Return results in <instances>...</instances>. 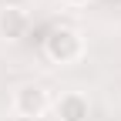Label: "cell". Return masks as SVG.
<instances>
[{"mask_svg": "<svg viewBox=\"0 0 121 121\" xmlns=\"http://www.w3.org/2000/svg\"><path fill=\"white\" fill-rule=\"evenodd\" d=\"M54 111L60 121H87V98L78 94V91H67V94H60Z\"/></svg>", "mask_w": 121, "mask_h": 121, "instance_id": "obj_3", "label": "cell"}, {"mask_svg": "<svg viewBox=\"0 0 121 121\" xmlns=\"http://www.w3.org/2000/svg\"><path fill=\"white\" fill-rule=\"evenodd\" d=\"M24 30H27V13L20 7H4V10H0V37L20 40Z\"/></svg>", "mask_w": 121, "mask_h": 121, "instance_id": "obj_4", "label": "cell"}, {"mask_svg": "<svg viewBox=\"0 0 121 121\" xmlns=\"http://www.w3.org/2000/svg\"><path fill=\"white\" fill-rule=\"evenodd\" d=\"M44 54H47L54 64H71V60L81 57V37L74 34L71 27H57V30H51V37L44 40Z\"/></svg>", "mask_w": 121, "mask_h": 121, "instance_id": "obj_1", "label": "cell"}, {"mask_svg": "<svg viewBox=\"0 0 121 121\" xmlns=\"http://www.w3.org/2000/svg\"><path fill=\"white\" fill-rule=\"evenodd\" d=\"M64 4H71V7H81V4H87V0H64Z\"/></svg>", "mask_w": 121, "mask_h": 121, "instance_id": "obj_5", "label": "cell"}, {"mask_svg": "<svg viewBox=\"0 0 121 121\" xmlns=\"http://www.w3.org/2000/svg\"><path fill=\"white\" fill-rule=\"evenodd\" d=\"M13 108H17L24 118H37L44 108H47V94L37 87V84H27L17 91V98H13Z\"/></svg>", "mask_w": 121, "mask_h": 121, "instance_id": "obj_2", "label": "cell"}]
</instances>
